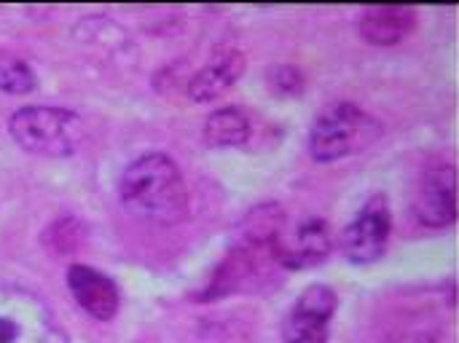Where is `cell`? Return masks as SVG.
<instances>
[{
  "mask_svg": "<svg viewBox=\"0 0 459 343\" xmlns=\"http://www.w3.org/2000/svg\"><path fill=\"white\" fill-rule=\"evenodd\" d=\"M417 11L409 5H374L360 13V38L371 46H398L411 35Z\"/></svg>",
  "mask_w": 459,
  "mask_h": 343,
  "instance_id": "8",
  "label": "cell"
},
{
  "mask_svg": "<svg viewBox=\"0 0 459 343\" xmlns=\"http://www.w3.org/2000/svg\"><path fill=\"white\" fill-rule=\"evenodd\" d=\"M22 325L11 317H0V343H19Z\"/></svg>",
  "mask_w": 459,
  "mask_h": 343,
  "instance_id": "14",
  "label": "cell"
},
{
  "mask_svg": "<svg viewBox=\"0 0 459 343\" xmlns=\"http://www.w3.org/2000/svg\"><path fill=\"white\" fill-rule=\"evenodd\" d=\"M253 134L250 118L239 107H218L204 121V142L215 150L242 148Z\"/></svg>",
  "mask_w": 459,
  "mask_h": 343,
  "instance_id": "11",
  "label": "cell"
},
{
  "mask_svg": "<svg viewBox=\"0 0 459 343\" xmlns=\"http://www.w3.org/2000/svg\"><path fill=\"white\" fill-rule=\"evenodd\" d=\"M8 134L32 156L67 159L81 148L86 129L75 110L56 105H24L8 118Z\"/></svg>",
  "mask_w": 459,
  "mask_h": 343,
  "instance_id": "2",
  "label": "cell"
},
{
  "mask_svg": "<svg viewBox=\"0 0 459 343\" xmlns=\"http://www.w3.org/2000/svg\"><path fill=\"white\" fill-rule=\"evenodd\" d=\"M67 290L73 296V301L94 320L100 322H110L118 309H121V293L116 287V282L83 263H73L67 269Z\"/></svg>",
  "mask_w": 459,
  "mask_h": 343,
  "instance_id": "6",
  "label": "cell"
},
{
  "mask_svg": "<svg viewBox=\"0 0 459 343\" xmlns=\"http://www.w3.org/2000/svg\"><path fill=\"white\" fill-rule=\"evenodd\" d=\"M124 207L148 223L178 226L188 215V188L178 164L164 153L134 159L121 177Z\"/></svg>",
  "mask_w": 459,
  "mask_h": 343,
  "instance_id": "1",
  "label": "cell"
},
{
  "mask_svg": "<svg viewBox=\"0 0 459 343\" xmlns=\"http://www.w3.org/2000/svg\"><path fill=\"white\" fill-rule=\"evenodd\" d=\"M242 73H245V56L234 48L223 51L188 81V97L194 102H215L242 78Z\"/></svg>",
  "mask_w": 459,
  "mask_h": 343,
  "instance_id": "10",
  "label": "cell"
},
{
  "mask_svg": "<svg viewBox=\"0 0 459 343\" xmlns=\"http://www.w3.org/2000/svg\"><path fill=\"white\" fill-rule=\"evenodd\" d=\"M393 231V212L382 193H374L355 220L344 228V255L355 266H371L385 258Z\"/></svg>",
  "mask_w": 459,
  "mask_h": 343,
  "instance_id": "4",
  "label": "cell"
},
{
  "mask_svg": "<svg viewBox=\"0 0 459 343\" xmlns=\"http://www.w3.org/2000/svg\"><path fill=\"white\" fill-rule=\"evenodd\" d=\"M269 86L274 94H282V97H293V94H301L304 91V75L296 64H274L269 73Z\"/></svg>",
  "mask_w": 459,
  "mask_h": 343,
  "instance_id": "13",
  "label": "cell"
},
{
  "mask_svg": "<svg viewBox=\"0 0 459 343\" xmlns=\"http://www.w3.org/2000/svg\"><path fill=\"white\" fill-rule=\"evenodd\" d=\"M417 220L428 228H449L457 220V169L438 167L428 172L417 202H414Z\"/></svg>",
  "mask_w": 459,
  "mask_h": 343,
  "instance_id": "7",
  "label": "cell"
},
{
  "mask_svg": "<svg viewBox=\"0 0 459 343\" xmlns=\"http://www.w3.org/2000/svg\"><path fill=\"white\" fill-rule=\"evenodd\" d=\"M382 137V124L352 102L325 107L309 132V156L317 164H333L368 150Z\"/></svg>",
  "mask_w": 459,
  "mask_h": 343,
  "instance_id": "3",
  "label": "cell"
},
{
  "mask_svg": "<svg viewBox=\"0 0 459 343\" xmlns=\"http://www.w3.org/2000/svg\"><path fill=\"white\" fill-rule=\"evenodd\" d=\"M331 250V236H328V226L320 218L307 220L296 236L288 242L285 236H280L277 242V266L299 271V269H309L317 266Z\"/></svg>",
  "mask_w": 459,
  "mask_h": 343,
  "instance_id": "9",
  "label": "cell"
},
{
  "mask_svg": "<svg viewBox=\"0 0 459 343\" xmlns=\"http://www.w3.org/2000/svg\"><path fill=\"white\" fill-rule=\"evenodd\" d=\"M35 86H38V78L24 59H16V56L0 59V91L3 94L22 97V94L35 91Z\"/></svg>",
  "mask_w": 459,
  "mask_h": 343,
  "instance_id": "12",
  "label": "cell"
},
{
  "mask_svg": "<svg viewBox=\"0 0 459 343\" xmlns=\"http://www.w3.org/2000/svg\"><path fill=\"white\" fill-rule=\"evenodd\" d=\"M339 296L328 285L307 287L282 322L285 343H328Z\"/></svg>",
  "mask_w": 459,
  "mask_h": 343,
  "instance_id": "5",
  "label": "cell"
}]
</instances>
